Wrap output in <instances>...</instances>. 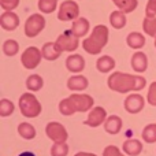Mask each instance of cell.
<instances>
[{
  "label": "cell",
  "instance_id": "1",
  "mask_svg": "<svg viewBox=\"0 0 156 156\" xmlns=\"http://www.w3.org/2000/svg\"><path fill=\"white\" fill-rule=\"evenodd\" d=\"M107 85L114 92L127 93V92H137L144 89L147 85V80L141 76H132L127 73L115 71L108 78Z\"/></svg>",
  "mask_w": 156,
  "mask_h": 156
},
{
  "label": "cell",
  "instance_id": "2",
  "mask_svg": "<svg viewBox=\"0 0 156 156\" xmlns=\"http://www.w3.org/2000/svg\"><path fill=\"white\" fill-rule=\"evenodd\" d=\"M94 100L92 96L85 93H73L67 99L59 103V111L66 116L73 115L74 112H86L93 108Z\"/></svg>",
  "mask_w": 156,
  "mask_h": 156
},
{
  "label": "cell",
  "instance_id": "3",
  "mask_svg": "<svg viewBox=\"0 0 156 156\" xmlns=\"http://www.w3.org/2000/svg\"><path fill=\"white\" fill-rule=\"evenodd\" d=\"M108 43V27L97 25L93 27L90 36L82 41V47L89 55H99Z\"/></svg>",
  "mask_w": 156,
  "mask_h": 156
},
{
  "label": "cell",
  "instance_id": "4",
  "mask_svg": "<svg viewBox=\"0 0 156 156\" xmlns=\"http://www.w3.org/2000/svg\"><path fill=\"white\" fill-rule=\"evenodd\" d=\"M19 110L22 115L26 118H37L41 114L43 107L32 92H26L19 97Z\"/></svg>",
  "mask_w": 156,
  "mask_h": 156
},
{
  "label": "cell",
  "instance_id": "5",
  "mask_svg": "<svg viewBox=\"0 0 156 156\" xmlns=\"http://www.w3.org/2000/svg\"><path fill=\"white\" fill-rule=\"evenodd\" d=\"M41 59H43V52L38 49L37 47H27L21 56V63L23 65L25 69L27 70H33L40 65Z\"/></svg>",
  "mask_w": 156,
  "mask_h": 156
},
{
  "label": "cell",
  "instance_id": "6",
  "mask_svg": "<svg viewBox=\"0 0 156 156\" xmlns=\"http://www.w3.org/2000/svg\"><path fill=\"white\" fill-rule=\"evenodd\" d=\"M45 27V18L41 14H33L25 22V34L33 38L38 36Z\"/></svg>",
  "mask_w": 156,
  "mask_h": 156
},
{
  "label": "cell",
  "instance_id": "7",
  "mask_svg": "<svg viewBox=\"0 0 156 156\" xmlns=\"http://www.w3.org/2000/svg\"><path fill=\"white\" fill-rule=\"evenodd\" d=\"M78 38L76 34L73 33V30H66V32H63L62 34L59 36V37L56 38V41L55 43L58 44V47L60 48V51L62 52H73L76 51L78 48V45H80V41H78Z\"/></svg>",
  "mask_w": 156,
  "mask_h": 156
},
{
  "label": "cell",
  "instance_id": "8",
  "mask_svg": "<svg viewBox=\"0 0 156 156\" xmlns=\"http://www.w3.org/2000/svg\"><path fill=\"white\" fill-rule=\"evenodd\" d=\"M80 15V5L74 0H66L60 4L58 19L59 21H76Z\"/></svg>",
  "mask_w": 156,
  "mask_h": 156
},
{
  "label": "cell",
  "instance_id": "9",
  "mask_svg": "<svg viewBox=\"0 0 156 156\" xmlns=\"http://www.w3.org/2000/svg\"><path fill=\"white\" fill-rule=\"evenodd\" d=\"M45 133L54 143H66L69 137L66 127L59 122H49L45 127Z\"/></svg>",
  "mask_w": 156,
  "mask_h": 156
},
{
  "label": "cell",
  "instance_id": "10",
  "mask_svg": "<svg viewBox=\"0 0 156 156\" xmlns=\"http://www.w3.org/2000/svg\"><path fill=\"white\" fill-rule=\"evenodd\" d=\"M144 105H145V100L138 93L129 94L125 100V110L129 114H138L144 108Z\"/></svg>",
  "mask_w": 156,
  "mask_h": 156
},
{
  "label": "cell",
  "instance_id": "11",
  "mask_svg": "<svg viewBox=\"0 0 156 156\" xmlns=\"http://www.w3.org/2000/svg\"><path fill=\"white\" fill-rule=\"evenodd\" d=\"M107 112L103 107H93L88 114V118L85 121V125L90 127H97L101 123H104L105 119H107Z\"/></svg>",
  "mask_w": 156,
  "mask_h": 156
},
{
  "label": "cell",
  "instance_id": "12",
  "mask_svg": "<svg viewBox=\"0 0 156 156\" xmlns=\"http://www.w3.org/2000/svg\"><path fill=\"white\" fill-rule=\"evenodd\" d=\"M19 25V18L15 12L12 11H4L0 16V26L4 30H8V32H12L18 27Z\"/></svg>",
  "mask_w": 156,
  "mask_h": 156
},
{
  "label": "cell",
  "instance_id": "13",
  "mask_svg": "<svg viewBox=\"0 0 156 156\" xmlns=\"http://www.w3.org/2000/svg\"><path fill=\"white\" fill-rule=\"evenodd\" d=\"M66 67H67V70L71 71V73L78 74L85 69V60H83V58L81 56V55L73 54L66 59Z\"/></svg>",
  "mask_w": 156,
  "mask_h": 156
},
{
  "label": "cell",
  "instance_id": "14",
  "mask_svg": "<svg viewBox=\"0 0 156 156\" xmlns=\"http://www.w3.org/2000/svg\"><path fill=\"white\" fill-rule=\"evenodd\" d=\"M130 63H132V67L134 71H137V73H144V71L147 70V67H148V58H147V55L144 54V52L137 51L132 56Z\"/></svg>",
  "mask_w": 156,
  "mask_h": 156
},
{
  "label": "cell",
  "instance_id": "15",
  "mask_svg": "<svg viewBox=\"0 0 156 156\" xmlns=\"http://www.w3.org/2000/svg\"><path fill=\"white\" fill-rule=\"evenodd\" d=\"M41 52H43V58L45 60H56L62 55V51L56 43H45L41 48Z\"/></svg>",
  "mask_w": 156,
  "mask_h": 156
},
{
  "label": "cell",
  "instance_id": "16",
  "mask_svg": "<svg viewBox=\"0 0 156 156\" xmlns=\"http://www.w3.org/2000/svg\"><path fill=\"white\" fill-rule=\"evenodd\" d=\"M122 149L126 155H130V156H137L143 152V144L141 141L138 140H134V138H129L123 143L122 145Z\"/></svg>",
  "mask_w": 156,
  "mask_h": 156
},
{
  "label": "cell",
  "instance_id": "17",
  "mask_svg": "<svg viewBox=\"0 0 156 156\" xmlns=\"http://www.w3.org/2000/svg\"><path fill=\"white\" fill-rule=\"evenodd\" d=\"M88 85H89V82H88V80H86V77L77 76V74L73 77H70L67 81V88L73 92L85 90V89L88 88Z\"/></svg>",
  "mask_w": 156,
  "mask_h": 156
},
{
  "label": "cell",
  "instance_id": "18",
  "mask_svg": "<svg viewBox=\"0 0 156 156\" xmlns=\"http://www.w3.org/2000/svg\"><path fill=\"white\" fill-rule=\"evenodd\" d=\"M89 27H90V23H89V21L86 18H77L73 22L71 30H73V33L77 37H83V36L88 34Z\"/></svg>",
  "mask_w": 156,
  "mask_h": 156
},
{
  "label": "cell",
  "instance_id": "19",
  "mask_svg": "<svg viewBox=\"0 0 156 156\" xmlns=\"http://www.w3.org/2000/svg\"><path fill=\"white\" fill-rule=\"evenodd\" d=\"M104 129L110 134H118L122 129V119L116 115H110L104 122Z\"/></svg>",
  "mask_w": 156,
  "mask_h": 156
},
{
  "label": "cell",
  "instance_id": "20",
  "mask_svg": "<svg viewBox=\"0 0 156 156\" xmlns=\"http://www.w3.org/2000/svg\"><path fill=\"white\" fill-rule=\"evenodd\" d=\"M96 67L100 73H110L111 70L115 69V60H114V58L108 56V55H104V56L97 59Z\"/></svg>",
  "mask_w": 156,
  "mask_h": 156
},
{
  "label": "cell",
  "instance_id": "21",
  "mask_svg": "<svg viewBox=\"0 0 156 156\" xmlns=\"http://www.w3.org/2000/svg\"><path fill=\"white\" fill-rule=\"evenodd\" d=\"M126 43L130 48L133 49H140L145 45V37H144L141 33L138 32H133V33H129L126 37Z\"/></svg>",
  "mask_w": 156,
  "mask_h": 156
},
{
  "label": "cell",
  "instance_id": "22",
  "mask_svg": "<svg viewBox=\"0 0 156 156\" xmlns=\"http://www.w3.org/2000/svg\"><path fill=\"white\" fill-rule=\"evenodd\" d=\"M110 23L114 29H123V27L126 26V15H125L123 11L118 10V11L111 12Z\"/></svg>",
  "mask_w": 156,
  "mask_h": 156
},
{
  "label": "cell",
  "instance_id": "23",
  "mask_svg": "<svg viewBox=\"0 0 156 156\" xmlns=\"http://www.w3.org/2000/svg\"><path fill=\"white\" fill-rule=\"evenodd\" d=\"M18 133L25 140H33L36 137V129L33 127V125L27 123V122H22L18 125Z\"/></svg>",
  "mask_w": 156,
  "mask_h": 156
},
{
  "label": "cell",
  "instance_id": "24",
  "mask_svg": "<svg viewBox=\"0 0 156 156\" xmlns=\"http://www.w3.org/2000/svg\"><path fill=\"white\" fill-rule=\"evenodd\" d=\"M114 4L119 8L121 11H123L125 14H129L132 11H134L138 5L137 0H112Z\"/></svg>",
  "mask_w": 156,
  "mask_h": 156
},
{
  "label": "cell",
  "instance_id": "25",
  "mask_svg": "<svg viewBox=\"0 0 156 156\" xmlns=\"http://www.w3.org/2000/svg\"><path fill=\"white\" fill-rule=\"evenodd\" d=\"M43 85H44V81H43V78H41V76H38V74H32V76H29L26 80V88L32 92L40 90V89L43 88Z\"/></svg>",
  "mask_w": 156,
  "mask_h": 156
},
{
  "label": "cell",
  "instance_id": "26",
  "mask_svg": "<svg viewBox=\"0 0 156 156\" xmlns=\"http://www.w3.org/2000/svg\"><path fill=\"white\" fill-rule=\"evenodd\" d=\"M143 140L148 144L156 143V123L147 125L143 130Z\"/></svg>",
  "mask_w": 156,
  "mask_h": 156
},
{
  "label": "cell",
  "instance_id": "27",
  "mask_svg": "<svg viewBox=\"0 0 156 156\" xmlns=\"http://www.w3.org/2000/svg\"><path fill=\"white\" fill-rule=\"evenodd\" d=\"M143 29L151 37H156V16L151 18V16H145L143 22Z\"/></svg>",
  "mask_w": 156,
  "mask_h": 156
},
{
  "label": "cell",
  "instance_id": "28",
  "mask_svg": "<svg viewBox=\"0 0 156 156\" xmlns=\"http://www.w3.org/2000/svg\"><path fill=\"white\" fill-rule=\"evenodd\" d=\"M58 7V0H38V10L44 14H51Z\"/></svg>",
  "mask_w": 156,
  "mask_h": 156
},
{
  "label": "cell",
  "instance_id": "29",
  "mask_svg": "<svg viewBox=\"0 0 156 156\" xmlns=\"http://www.w3.org/2000/svg\"><path fill=\"white\" fill-rule=\"evenodd\" d=\"M19 51V44L16 43L15 40H7L4 41V44H3V52H4V55H7V56H14V55H16Z\"/></svg>",
  "mask_w": 156,
  "mask_h": 156
},
{
  "label": "cell",
  "instance_id": "30",
  "mask_svg": "<svg viewBox=\"0 0 156 156\" xmlns=\"http://www.w3.org/2000/svg\"><path fill=\"white\" fill-rule=\"evenodd\" d=\"M15 107H14L12 101H10L8 99H2L0 101V116L5 118V116H10L14 112Z\"/></svg>",
  "mask_w": 156,
  "mask_h": 156
},
{
  "label": "cell",
  "instance_id": "31",
  "mask_svg": "<svg viewBox=\"0 0 156 156\" xmlns=\"http://www.w3.org/2000/svg\"><path fill=\"white\" fill-rule=\"evenodd\" d=\"M69 145L66 143H54L51 148V156H67Z\"/></svg>",
  "mask_w": 156,
  "mask_h": 156
},
{
  "label": "cell",
  "instance_id": "32",
  "mask_svg": "<svg viewBox=\"0 0 156 156\" xmlns=\"http://www.w3.org/2000/svg\"><path fill=\"white\" fill-rule=\"evenodd\" d=\"M19 0H0V5L4 11H12L18 7Z\"/></svg>",
  "mask_w": 156,
  "mask_h": 156
},
{
  "label": "cell",
  "instance_id": "33",
  "mask_svg": "<svg viewBox=\"0 0 156 156\" xmlns=\"http://www.w3.org/2000/svg\"><path fill=\"white\" fill-rule=\"evenodd\" d=\"M147 100L151 105L156 107V82H152L149 85V90H148V96H147Z\"/></svg>",
  "mask_w": 156,
  "mask_h": 156
},
{
  "label": "cell",
  "instance_id": "34",
  "mask_svg": "<svg viewBox=\"0 0 156 156\" xmlns=\"http://www.w3.org/2000/svg\"><path fill=\"white\" fill-rule=\"evenodd\" d=\"M103 156H125V155L119 151L118 147L108 145V147H105L104 151H103Z\"/></svg>",
  "mask_w": 156,
  "mask_h": 156
},
{
  "label": "cell",
  "instance_id": "35",
  "mask_svg": "<svg viewBox=\"0 0 156 156\" xmlns=\"http://www.w3.org/2000/svg\"><path fill=\"white\" fill-rule=\"evenodd\" d=\"M145 16H151V18L156 16V0H148L145 8Z\"/></svg>",
  "mask_w": 156,
  "mask_h": 156
},
{
  "label": "cell",
  "instance_id": "36",
  "mask_svg": "<svg viewBox=\"0 0 156 156\" xmlns=\"http://www.w3.org/2000/svg\"><path fill=\"white\" fill-rule=\"evenodd\" d=\"M74 156H96L94 154H90V152H78Z\"/></svg>",
  "mask_w": 156,
  "mask_h": 156
},
{
  "label": "cell",
  "instance_id": "37",
  "mask_svg": "<svg viewBox=\"0 0 156 156\" xmlns=\"http://www.w3.org/2000/svg\"><path fill=\"white\" fill-rule=\"evenodd\" d=\"M18 156H36L33 152H29V151H26V152H22V154H19Z\"/></svg>",
  "mask_w": 156,
  "mask_h": 156
},
{
  "label": "cell",
  "instance_id": "38",
  "mask_svg": "<svg viewBox=\"0 0 156 156\" xmlns=\"http://www.w3.org/2000/svg\"><path fill=\"white\" fill-rule=\"evenodd\" d=\"M155 47H156V37H155Z\"/></svg>",
  "mask_w": 156,
  "mask_h": 156
}]
</instances>
